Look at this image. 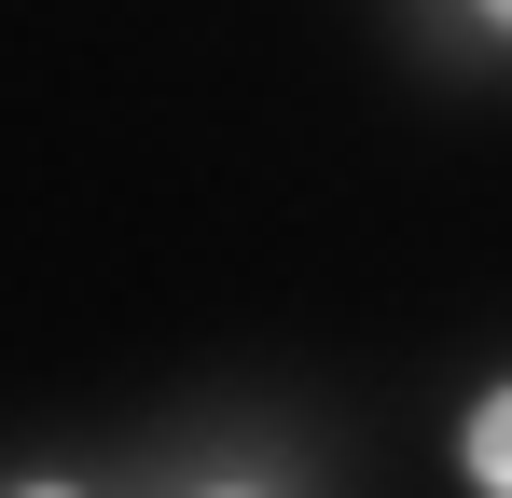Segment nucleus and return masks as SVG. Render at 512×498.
<instances>
[{
	"mask_svg": "<svg viewBox=\"0 0 512 498\" xmlns=\"http://www.w3.org/2000/svg\"><path fill=\"white\" fill-rule=\"evenodd\" d=\"M208 498H250V485H208Z\"/></svg>",
	"mask_w": 512,
	"mask_h": 498,
	"instance_id": "obj_3",
	"label": "nucleus"
},
{
	"mask_svg": "<svg viewBox=\"0 0 512 498\" xmlns=\"http://www.w3.org/2000/svg\"><path fill=\"white\" fill-rule=\"evenodd\" d=\"M471 485H485V498H512V388L471 415Z\"/></svg>",
	"mask_w": 512,
	"mask_h": 498,
	"instance_id": "obj_1",
	"label": "nucleus"
},
{
	"mask_svg": "<svg viewBox=\"0 0 512 498\" xmlns=\"http://www.w3.org/2000/svg\"><path fill=\"white\" fill-rule=\"evenodd\" d=\"M42 498H56V485H42Z\"/></svg>",
	"mask_w": 512,
	"mask_h": 498,
	"instance_id": "obj_4",
	"label": "nucleus"
},
{
	"mask_svg": "<svg viewBox=\"0 0 512 498\" xmlns=\"http://www.w3.org/2000/svg\"><path fill=\"white\" fill-rule=\"evenodd\" d=\"M485 14H499V28H512V0H485Z\"/></svg>",
	"mask_w": 512,
	"mask_h": 498,
	"instance_id": "obj_2",
	"label": "nucleus"
}]
</instances>
